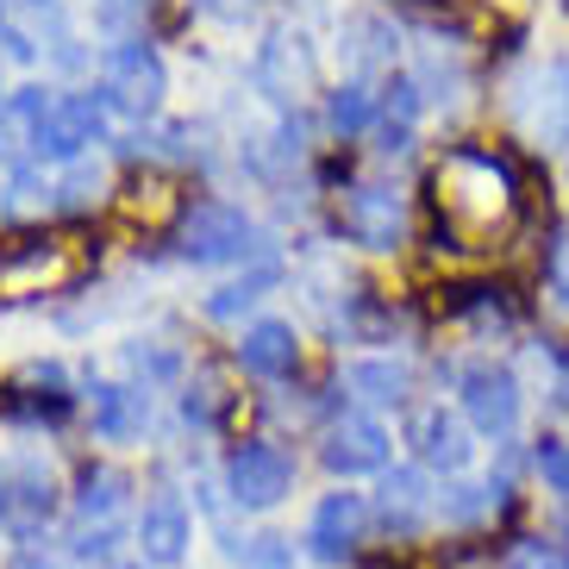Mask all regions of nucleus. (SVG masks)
I'll return each instance as SVG.
<instances>
[{
  "label": "nucleus",
  "mask_w": 569,
  "mask_h": 569,
  "mask_svg": "<svg viewBox=\"0 0 569 569\" xmlns=\"http://www.w3.org/2000/svg\"><path fill=\"white\" fill-rule=\"evenodd\" d=\"M432 201H438V219H445V232L463 238V251L488 244L495 232H507V219H513V176L507 163H495L488 151H451L438 163L432 176Z\"/></svg>",
  "instance_id": "f257e3e1"
},
{
  "label": "nucleus",
  "mask_w": 569,
  "mask_h": 569,
  "mask_svg": "<svg viewBox=\"0 0 569 569\" xmlns=\"http://www.w3.org/2000/svg\"><path fill=\"white\" fill-rule=\"evenodd\" d=\"M163 88H169V76H163V57H157L151 44H119V51H107V69H101L107 107L144 119V113L163 107Z\"/></svg>",
  "instance_id": "f03ea898"
},
{
  "label": "nucleus",
  "mask_w": 569,
  "mask_h": 569,
  "mask_svg": "<svg viewBox=\"0 0 569 569\" xmlns=\"http://www.w3.org/2000/svg\"><path fill=\"white\" fill-rule=\"evenodd\" d=\"M176 244H182V257H194V263H232V257H251L257 226L238 213V207L207 201V207H194V213L182 219Z\"/></svg>",
  "instance_id": "7ed1b4c3"
},
{
  "label": "nucleus",
  "mask_w": 569,
  "mask_h": 569,
  "mask_svg": "<svg viewBox=\"0 0 569 569\" xmlns=\"http://www.w3.org/2000/svg\"><path fill=\"white\" fill-rule=\"evenodd\" d=\"M226 488H232L238 507H276L295 488V463L276 445H238L232 463H226Z\"/></svg>",
  "instance_id": "20e7f679"
},
{
  "label": "nucleus",
  "mask_w": 569,
  "mask_h": 569,
  "mask_svg": "<svg viewBox=\"0 0 569 569\" xmlns=\"http://www.w3.org/2000/svg\"><path fill=\"white\" fill-rule=\"evenodd\" d=\"M338 219H345V232L357 238V244H369V251H395L407 232V213H401V194L382 182H363L345 194V207H338Z\"/></svg>",
  "instance_id": "39448f33"
},
{
  "label": "nucleus",
  "mask_w": 569,
  "mask_h": 569,
  "mask_svg": "<svg viewBox=\"0 0 569 569\" xmlns=\"http://www.w3.org/2000/svg\"><path fill=\"white\" fill-rule=\"evenodd\" d=\"M519 119L545 144H569V63H545L519 88Z\"/></svg>",
  "instance_id": "423d86ee"
},
{
  "label": "nucleus",
  "mask_w": 569,
  "mask_h": 569,
  "mask_svg": "<svg viewBox=\"0 0 569 569\" xmlns=\"http://www.w3.org/2000/svg\"><path fill=\"white\" fill-rule=\"evenodd\" d=\"M463 413H469L476 432L507 438V432H513V419H519V382L507 376L501 363H476L463 376Z\"/></svg>",
  "instance_id": "0eeeda50"
},
{
  "label": "nucleus",
  "mask_w": 569,
  "mask_h": 569,
  "mask_svg": "<svg viewBox=\"0 0 569 569\" xmlns=\"http://www.w3.org/2000/svg\"><path fill=\"white\" fill-rule=\"evenodd\" d=\"M319 457H326V469H332V476H363V469H382L388 463V432L369 413H345L332 432H326V451H319Z\"/></svg>",
  "instance_id": "6e6552de"
},
{
  "label": "nucleus",
  "mask_w": 569,
  "mask_h": 569,
  "mask_svg": "<svg viewBox=\"0 0 569 569\" xmlns=\"http://www.w3.org/2000/svg\"><path fill=\"white\" fill-rule=\"evenodd\" d=\"M188 545H194V519H188V507L176 501V495H157L144 513H138V551H144V563H182Z\"/></svg>",
  "instance_id": "1a4fd4ad"
},
{
  "label": "nucleus",
  "mask_w": 569,
  "mask_h": 569,
  "mask_svg": "<svg viewBox=\"0 0 569 569\" xmlns=\"http://www.w3.org/2000/svg\"><path fill=\"white\" fill-rule=\"evenodd\" d=\"M94 138H101V107L88 101V94H51L38 157H82Z\"/></svg>",
  "instance_id": "9d476101"
},
{
  "label": "nucleus",
  "mask_w": 569,
  "mask_h": 569,
  "mask_svg": "<svg viewBox=\"0 0 569 569\" xmlns=\"http://www.w3.org/2000/svg\"><path fill=\"white\" fill-rule=\"evenodd\" d=\"M44 113H51V94L44 88H19L0 101V163H26L44 144Z\"/></svg>",
  "instance_id": "9b49d317"
},
{
  "label": "nucleus",
  "mask_w": 569,
  "mask_h": 569,
  "mask_svg": "<svg viewBox=\"0 0 569 569\" xmlns=\"http://www.w3.org/2000/svg\"><path fill=\"white\" fill-rule=\"evenodd\" d=\"M363 495H326V501L313 507V526H307V545H313V557H326V563H338V557L357 551V538H363Z\"/></svg>",
  "instance_id": "f8f14e48"
},
{
  "label": "nucleus",
  "mask_w": 569,
  "mask_h": 569,
  "mask_svg": "<svg viewBox=\"0 0 569 569\" xmlns=\"http://www.w3.org/2000/svg\"><path fill=\"white\" fill-rule=\"evenodd\" d=\"M238 363L251 369V376H288V369L301 363V338L282 319H257L251 332L238 338Z\"/></svg>",
  "instance_id": "ddd939ff"
},
{
  "label": "nucleus",
  "mask_w": 569,
  "mask_h": 569,
  "mask_svg": "<svg viewBox=\"0 0 569 569\" xmlns=\"http://www.w3.org/2000/svg\"><path fill=\"white\" fill-rule=\"evenodd\" d=\"M413 451H419V463H432V469H463L469 463V438H463V426H457L445 407H426V413H413Z\"/></svg>",
  "instance_id": "4468645a"
},
{
  "label": "nucleus",
  "mask_w": 569,
  "mask_h": 569,
  "mask_svg": "<svg viewBox=\"0 0 569 569\" xmlns=\"http://www.w3.org/2000/svg\"><path fill=\"white\" fill-rule=\"evenodd\" d=\"M144 395H132V388H94V426H101L113 445H126V438L144 432Z\"/></svg>",
  "instance_id": "2eb2a0df"
},
{
  "label": "nucleus",
  "mask_w": 569,
  "mask_h": 569,
  "mask_svg": "<svg viewBox=\"0 0 569 569\" xmlns=\"http://www.w3.org/2000/svg\"><path fill=\"white\" fill-rule=\"evenodd\" d=\"M426 482H419V469H395L382 482V519H388V532H413L419 519H426Z\"/></svg>",
  "instance_id": "dca6fc26"
},
{
  "label": "nucleus",
  "mask_w": 569,
  "mask_h": 569,
  "mask_svg": "<svg viewBox=\"0 0 569 569\" xmlns=\"http://www.w3.org/2000/svg\"><path fill=\"white\" fill-rule=\"evenodd\" d=\"M119 495H126V476H113V469H88L76 513H82V519H107V513L119 507Z\"/></svg>",
  "instance_id": "f3484780"
},
{
  "label": "nucleus",
  "mask_w": 569,
  "mask_h": 569,
  "mask_svg": "<svg viewBox=\"0 0 569 569\" xmlns=\"http://www.w3.org/2000/svg\"><path fill=\"white\" fill-rule=\"evenodd\" d=\"M351 388H363L369 401H407V369L401 363H357Z\"/></svg>",
  "instance_id": "a211bd4d"
},
{
  "label": "nucleus",
  "mask_w": 569,
  "mask_h": 569,
  "mask_svg": "<svg viewBox=\"0 0 569 569\" xmlns=\"http://www.w3.org/2000/svg\"><path fill=\"white\" fill-rule=\"evenodd\" d=\"M369 113H376L369 88H338V94H332V126H338V132H357Z\"/></svg>",
  "instance_id": "6ab92c4d"
},
{
  "label": "nucleus",
  "mask_w": 569,
  "mask_h": 569,
  "mask_svg": "<svg viewBox=\"0 0 569 569\" xmlns=\"http://www.w3.org/2000/svg\"><path fill=\"white\" fill-rule=\"evenodd\" d=\"M538 469H545V482H551V488H563V495H569V445H563V438H545V445H538Z\"/></svg>",
  "instance_id": "aec40b11"
},
{
  "label": "nucleus",
  "mask_w": 569,
  "mask_h": 569,
  "mask_svg": "<svg viewBox=\"0 0 569 569\" xmlns=\"http://www.w3.org/2000/svg\"><path fill=\"white\" fill-rule=\"evenodd\" d=\"M482 507H488V488H457V501L445 507V513H451V519H476Z\"/></svg>",
  "instance_id": "412c9836"
},
{
  "label": "nucleus",
  "mask_w": 569,
  "mask_h": 569,
  "mask_svg": "<svg viewBox=\"0 0 569 569\" xmlns=\"http://www.w3.org/2000/svg\"><path fill=\"white\" fill-rule=\"evenodd\" d=\"M507 569H563V563H557V557L545 551V545H519L513 563H507Z\"/></svg>",
  "instance_id": "4be33fe9"
},
{
  "label": "nucleus",
  "mask_w": 569,
  "mask_h": 569,
  "mask_svg": "<svg viewBox=\"0 0 569 569\" xmlns=\"http://www.w3.org/2000/svg\"><path fill=\"white\" fill-rule=\"evenodd\" d=\"M551 288L563 295V307H569V238L557 244V257H551Z\"/></svg>",
  "instance_id": "5701e85b"
},
{
  "label": "nucleus",
  "mask_w": 569,
  "mask_h": 569,
  "mask_svg": "<svg viewBox=\"0 0 569 569\" xmlns=\"http://www.w3.org/2000/svg\"><path fill=\"white\" fill-rule=\"evenodd\" d=\"M0 44H13V57H32V44H19V38L7 32V19H0Z\"/></svg>",
  "instance_id": "b1692460"
},
{
  "label": "nucleus",
  "mask_w": 569,
  "mask_h": 569,
  "mask_svg": "<svg viewBox=\"0 0 569 569\" xmlns=\"http://www.w3.org/2000/svg\"><path fill=\"white\" fill-rule=\"evenodd\" d=\"M7 507H13V495H7V476H0V519H7Z\"/></svg>",
  "instance_id": "393cba45"
}]
</instances>
